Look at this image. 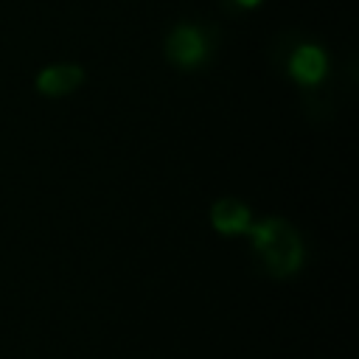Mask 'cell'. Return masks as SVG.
I'll list each match as a JSON object with an SVG mask.
<instances>
[{"label": "cell", "mask_w": 359, "mask_h": 359, "mask_svg": "<svg viewBox=\"0 0 359 359\" xmlns=\"http://www.w3.org/2000/svg\"><path fill=\"white\" fill-rule=\"evenodd\" d=\"M241 6H255V3H261V0H238Z\"/></svg>", "instance_id": "6"}, {"label": "cell", "mask_w": 359, "mask_h": 359, "mask_svg": "<svg viewBox=\"0 0 359 359\" xmlns=\"http://www.w3.org/2000/svg\"><path fill=\"white\" fill-rule=\"evenodd\" d=\"M165 53L177 65H196V62L205 59L208 45H205V36H202L199 28H194V25H177L171 31V36L165 39Z\"/></svg>", "instance_id": "2"}, {"label": "cell", "mask_w": 359, "mask_h": 359, "mask_svg": "<svg viewBox=\"0 0 359 359\" xmlns=\"http://www.w3.org/2000/svg\"><path fill=\"white\" fill-rule=\"evenodd\" d=\"M289 70H292V76H294L297 81L314 84V81H320L323 73H325V56H323V50L314 48V45H300V48L292 53Z\"/></svg>", "instance_id": "5"}, {"label": "cell", "mask_w": 359, "mask_h": 359, "mask_svg": "<svg viewBox=\"0 0 359 359\" xmlns=\"http://www.w3.org/2000/svg\"><path fill=\"white\" fill-rule=\"evenodd\" d=\"M84 81V70L79 65H50L36 76V90L42 95H65Z\"/></svg>", "instance_id": "3"}, {"label": "cell", "mask_w": 359, "mask_h": 359, "mask_svg": "<svg viewBox=\"0 0 359 359\" xmlns=\"http://www.w3.org/2000/svg\"><path fill=\"white\" fill-rule=\"evenodd\" d=\"M252 247L264 264V269L275 278H286L303 264V244L297 230L283 219H264L261 224H250Z\"/></svg>", "instance_id": "1"}, {"label": "cell", "mask_w": 359, "mask_h": 359, "mask_svg": "<svg viewBox=\"0 0 359 359\" xmlns=\"http://www.w3.org/2000/svg\"><path fill=\"white\" fill-rule=\"evenodd\" d=\"M210 222L219 233L224 236H236V233H244L250 230V210L247 205H241L238 199H219L213 208H210Z\"/></svg>", "instance_id": "4"}]
</instances>
